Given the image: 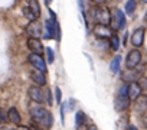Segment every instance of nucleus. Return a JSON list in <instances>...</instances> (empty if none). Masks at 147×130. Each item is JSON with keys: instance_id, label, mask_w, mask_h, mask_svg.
I'll use <instances>...</instances> for the list:
<instances>
[{"instance_id": "36", "label": "nucleus", "mask_w": 147, "mask_h": 130, "mask_svg": "<svg viewBox=\"0 0 147 130\" xmlns=\"http://www.w3.org/2000/svg\"><path fill=\"white\" fill-rule=\"evenodd\" d=\"M9 130H13V129H9Z\"/></svg>"}, {"instance_id": "4", "label": "nucleus", "mask_w": 147, "mask_h": 130, "mask_svg": "<svg viewBox=\"0 0 147 130\" xmlns=\"http://www.w3.org/2000/svg\"><path fill=\"white\" fill-rule=\"evenodd\" d=\"M55 33H56V38L59 39V28H58V23L56 20H45V30H43V38L45 39H51V38H55Z\"/></svg>"}, {"instance_id": "5", "label": "nucleus", "mask_w": 147, "mask_h": 130, "mask_svg": "<svg viewBox=\"0 0 147 130\" xmlns=\"http://www.w3.org/2000/svg\"><path fill=\"white\" fill-rule=\"evenodd\" d=\"M141 62V52L134 49L131 52H128V56H127V61H125V67L127 70H136Z\"/></svg>"}, {"instance_id": "35", "label": "nucleus", "mask_w": 147, "mask_h": 130, "mask_svg": "<svg viewBox=\"0 0 147 130\" xmlns=\"http://www.w3.org/2000/svg\"><path fill=\"white\" fill-rule=\"evenodd\" d=\"M45 2H46V5H49V0H45Z\"/></svg>"}, {"instance_id": "28", "label": "nucleus", "mask_w": 147, "mask_h": 130, "mask_svg": "<svg viewBox=\"0 0 147 130\" xmlns=\"http://www.w3.org/2000/svg\"><path fill=\"white\" fill-rule=\"evenodd\" d=\"M118 95H127V85H123L118 91Z\"/></svg>"}, {"instance_id": "9", "label": "nucleus", "mask_w": 147, "mask_h": 130, "mask_svg": "<svg viewBox=\"0 0 147 130\" xmlns=\"http://www.w3.org/2000/svg\"><path fill=\"white\" fill-rule=\"evenodd\" d=\"M28 46H29V49L32 51V53H35V55H42L43 53V45H42V42L39 41V39H33V38H29L28 39Z\"/></svg>"}, {"instance_id": "33", "label": "nucleus", "mask_w": 147, "mask_h": 130, "mask_svg": "<svg viewBox=\"0 0 147 130\" xmlns=\"http://www.w3.org/2000/svg\"><path fill=\"white\" fill-rule=\"evenodd\" d=\"M88 130H97V127H95L94 124H90V127H88Z\"/></svg>"}, {"instance_id": "31", "label": "nucleus", "mask_w": 147, "mask_h": 130, "mask_svg": "<svg viewBox=\"0 0 147 130\" xmlns=\"http://www.w3.org/2000/svg\"><path fill=\"white\" fill-rule=\"evenodd\" d=\"M127 130H138V129H137L136 126H128V127H127Z\"/></svg>"}, {"instance_id": "34", "label": "nucleus", "mask_w": 147, "mask_h": 130, "mask_svg": "<svg viewBox=\"0 0 147 130\" xmlns=\"http://www.w3.org/2000/svg\"><path fill=\"white\" fill-rule=\"evenodd\" d=\"M0 130H9L7 127H0Z\"/></svg>"}, {"instance_id": "27", "label": "nucleus", "mask_w": 147, "mask_h": 130, "mask_svg": "<svg viewBox=\"0 0 147 130\" xmlns=\"http://www.w3.org/2000/svg\"><path fill=\"white\" fill-rule=\"evenodd\" d=\"M55 95H56V103L58 104H61V100H62V93H61V90L58 88V87H55Z\"/></svg>"}, {"instance_id": "3", "label": "nucleus", "mask_w": 147, "mask_h": 130, "mask_svg": "<svg viewBox=\"0 0 147 130\" xmlns=\"http://www.w3.org/2000/svg\"><path fill=\"white\" fill-rule=\"evenodd\" d=\"M110 23H111V30H118L125 25V18L124 13L120 9H113V15H110Z\"/></svg>"}, {"instance_id": "12", "label": "nucleus", "mask_w": 147, "mask_h": 130, "mask_svg": "<svg viewBox=\"0 0 147 130\" xmlns=\"http://www.w3.org/2000/svg\"><path fill=\"white\" fill-rule=\"evenodd\" d=\"M29 97H30L35 103H38V104L43 103V93H42V90L38 88L36 85H32V87L29 88Z\"/></svg>"}, {"instance_id": "14", "label": "nucleus", "mask_w": 147, "mask_h": 130, "mask_svg": "<svg viewBox=\"0 0 147 130\" xmlns=\"http://www.w3.org/2000/svg\"><path fill=\"white\" fill-rule=\"evenodd\" d=\"M136 110H137L140 114H143V113L147 111V97L140 95V97L136 100Z\"/></svg>"}, {"instance_id": "21", "label": "nucleus", "mask_w": 147, "mask_h": 130, "mask_svg": "<svg viewBox=\"0 0 147 130\" xmlns=\"http://www.w3.org/2000/svg\"><path fill=\"white\" fill-rule=\"evenodd\" d=\"M136 5H137L136 0H128V2L125 3V13L127 15H133L134 9H136Z\"/></svg>"}, {"instance_id": "10", "label": "nucleus", "mask_w": 147, "mask_h": 130, "mask_svg": "<svg viewBox=\"0 0 147 130\" xmlns=\"http://www.w3.org/2000/svg\"><path fill=\"white\" fill-rule=\"evenodd\" d=\"M94 35H95L97 38L104 39V38H111V36H113V32H111V29H110L108 26H105V25H95V28H94Z\"/></svg>"}, {"instance_id": "32", "label": "nucleus", "mask_w": 147, "mask_h": 130, "mask_svg": "<svg viewBox=\"0 0 147 130\" xmlns=\"http://www.w3.org/2000/svg\"><path fill=\"white\" fill-rule=\"evenodd\" d=\"M18 130H32V129H29V127H25V126H20Z\"/></svg>"}, {"instance_id": "16", "label": "nucleus", "mask_w": 147, "mask_h": 130, "mask_svg": "<svg viewBox=\"0 0 147 130\" xmlns=\"http://www.w3.org/2000/svg\"><path fill=\"white\" fill-rule=\"evenodd\" d=\"M137 78H138V72H136L134 70H128V71H125L123 74V81H125L128 84L130 83H136Z\"/></svg>"}, {"instance_id": "7", "label": "nucleus", "mask_w": 147, "mask_h": 130, "mask_svg": "<svg viewBox=\"0 0 147 130\" xmlns=\"http://www.w3.org/2000/svg\"><path fill=\"white\" fill-rule=\"evenodd\" d=\"M26 32L29 33V36H30V38L38 39L39 36H42V26H40V23H39L38 20H32V22L28 25Z\"/></svg>"}, {"instance_id": "29", "label": "nucleus", "mask_w": 147, "mask_h": 130, "mask_svg": "<svg viewBox=\"0 0 147 130\" xmlns=\"http://www.w3.org/2000/svg\"><path fill=\"white\" fill-rule=\"evenodd\" d=\"M91 2H92V3H95V5H100V6H101L102 3H105V2H107V0H91Z\"/></svg>"}, {"instance_id": "13", "label": "nucleus", "mask_w": 147, "mask_h": 130, "mask_svg": "<svg viewBox=\"0 0 147 130\" xmlns=\"http://www.w3.org/2000/svg\"><path fill=\"white\" fill-rule=\"evenodd\" d=\"M128 104H130V98L127 95H117V98H115V110L117 111L127 110Z\"/></svg>"}, {"instance_id": "17", "label": "nucleus", "mask_w": 147, "mask_h": 130, "mask_svg": "<svg viewBox=\"0 0 147 130\" xmlns=\"http://www.w3.org/2000/svg\"><path fill=\"white\" fill-rule=\"evenodd\" d=\"M75 123H77V129H81L82 126L90 124L87 116H85L82 111H77V114H75Z\"/></svg>"}, {"instance_id": "15", "label": "nucleus", "mask_w": 147, "mask_h": 130, "mask_svg": "<svg viewBox=\"0 0 147 130\" xmlns=\"http://www.w3.org/2000/svg\"><path fill=\"white\" fill-rule=\"evenodd\" d=\"M7 117H9V120H10L12 123L20 126V114H19V111H18L15 107H12V108L7 110Z\"/></svg>"}, {"instance_id": "11", "label": "nucleus", "mask_w": 147, "mask_h": 130, "mask_svg": "<svg viewBox=\"0 0 147 130\" xmlns=\"http://www.w3.org/2000/svg\"><path fill=\"white\" fill-rule=\"evenodd\" d=\"M131 42H133V45L137 46V48L143 45V42H144V29H143V28L136 29V30L133 32V35H131Z\"/></svg>"}, {"instance_id": "19", "label": "nucleus", "mask_w": 147, "mask_h": 130, "mask_svg": "<svg viewBox=\"0 0 147 130\" xmlns=\"http://www.w3.org/2000/svg\"><path fill=\"white\" fill-rule=\"evenodd\" d=\"M29 10L33 13L35 19L40 16V6H39V3L36 2V0H30L29 2Z\"/></svg>"}, {"instance_id": "8", "label": "nucleus", "mask_w": 147, "mask_h": 130, "mask_svg": "<svg viewBox=\"0 0 147 130\" xmlns=\"http://www.w3.org/2000/svg\"><path fill=\"white\" fill-rule=\"evenodd\" d=\"M141 87L138 85V83L136 81V83H130V84H127V97L130 98V100H137L140 95H141Z\"/></svg>"}, {"instance_id": "25", "label": "nucleus", "mask_w": 147, "mask_h": 130, "mask_svg": "<svg viewBox=\"0 0 147 130\" xmlns=\"http://www.w3.org/2000/svg\"><path fill=\"white\" fill-rule=\"evenodd\" d=\"M23 15H25L30 22H32V20H36V19H35V16H33V13L29 10V7H23Z\"/></svg>"}, {"instance_id": "23", "label": "nucleus", "mask_w": 147, "mask_h": 130, "mask_svg": "<svg viewBox=\"0 0 147 130\" xmlns=\"http://www.w3.org/2000/svg\"><path fill=\"white\" fill-rule=\"evenodd\" d=\"M111 48H113L114 51H117V49L120 48V39H118L117 35H113V36H111Z\"/></svg>"}, {"instance_id": "2", "label": "nucleus", "mask_w": 147, "mask_h": 130, "mask_svg": "<svg viewBox=\"0 0 147 130\" xmlns=\"http://www.w3.org/2000/svg\"><path fill=\"white\" fill-rule=\"evenodd\" d=\"M110 10L107 9V7H102V6H100V7H94L91 12H90V16H91V19L92 20H95L97 22V25H108L110 23Z\"/></svg>"}, {"instance_id": "20", "label": "nucleus", "mask_w": 147, "mask_h": 130, "mask_svg": "<svg viewBox=\"0 0 147 130\" xmlns=\"http://www.w3.org/2000/svg\"><path fill=\"white\" fill-rule=\"evenodd\" d=\"M120 62H121V56H120V55L114 56V59H113L111 64H110L111 72H118V70H120Z\"/></svg>"}, {"instance_id": "24", "label": "nucleus", "mask_w": 147, "mask_h": 130, "mask_svg": "<svg viewBox=\"0 0 147 130\" xmlns=\"http://www.w3.org/2000/svg\"><path fill=\"white\" fill-rule=\"evenodd\" d=\"M74 107H75V100H72V98L68 101V104H63V110H66V111H72Z\"/></svg>"}, {"instance_id": "1", "label": "nucleus", "mask_w": 147, "mask_h": 130, "mask_svg": "<svg viewBox=\"0 0 147 130\" xmlns=\"http://www.w3.org/2000/svg\"><path fill=\"white\" fill-rule=\"evenodd\" d=\"M30 116H32V120L35 123L40 124L42 127H46V129L52 127V123H53L52 114L46 108H43L40 106H32L30 107Z\"/></svg>"}, {"instance_id": "30", "label": "nucleus", "mask_w": 147, "mask_h": 130, "mask_svg": "<svg viewBox=\"0 0 147 130\" xmlns=\"http://www.w3.org/2000/svg\"><path fill=\"white\" fill-rule=\"evenodd\" d=\"M0 120L6 121V117H5V111H3V110H0Z\"/></svg>"}, {"instance_id": "6", "label": "nucleus", "mask_w": 147, "mask_h": 130, "mask_svg": "<svg viewBox=\"0 0 147 130\" xmlns=\"http://www.w3.org/2000/svg\"><path fill=\"white\" fill-rule=\"evenodd\" d=\"M29 61H30V64L35 67V70L36 71H40V72H46V64H45V61H43V58L42 56H39V55H35V53H30L29 55Z\"/></svg>"}, {"instance_id": "18", "label": "nucleus", "mask_w": 147, "mask_h": 130, "mask_svg": "<svg viewBox=\"0 0 147 130\" xmlns=\"http://www.w3.org/2000/svg\"><path fill=\"white\" fill-rule=\"evenodd\" d=\"M30 77H32V80H33L38 85H45V84H46V78H45L43 72H40V71H33V72L30 74Z\"/></svg>"}, {"instance_id": "26", "label": "nucleus", "mask_w": 147, "mask_h": 130, "mask_svg": "<svg viewBox=\"0 0 147 130\" xmlns=\"http://www.w3.org/2000/svg\"><path fill=\"white\" fill-rule=\"evenodd\" d=\"M45 51H46V55H48V62L52 64V62L55 61V56H53V51H52V48H46Z\"/></svg>"}, {"instance_id": "22", "label": "nucleus", "mask_w": 147, "mask_h": 130, "mask_svg": "<svg viewBox=\"0 0 147 130\" xmlns=\"http://www.w3.org/2000/svg\"><path fill=\"white\" fill-rule=\"evenodd\" d=\"M43 101H46V104H48V106H52V104H53L52 93H51V90H49V88H46V90H45V97H43Z\"/></svg>"}]
</instances>
